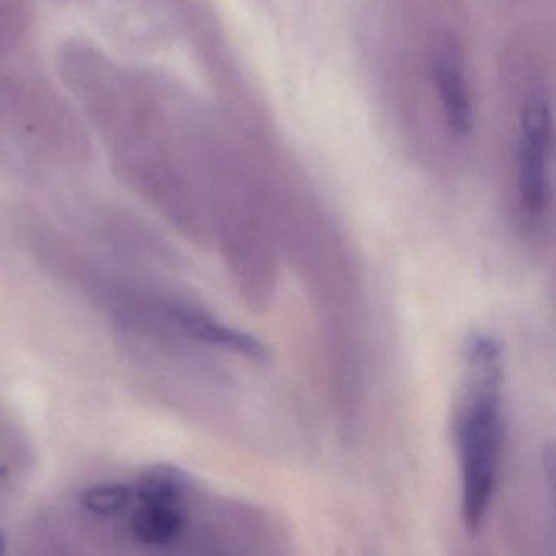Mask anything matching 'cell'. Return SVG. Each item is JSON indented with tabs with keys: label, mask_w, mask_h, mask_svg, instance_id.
Segmentation results:
<instances>
[{
	"label": "cell",
	"mask_w": 556,
	"mask_h": 556,
	"mask_svg": "<svg viewBox=\"0 0 556 556\" xmlns=\"http://www.w3.org/2000/svg\"><path fill=\"white\" fill-rule=\"evenodd\" d=\"M503 346L493 334L468 337L454 415L462 526L477 535L500 478L504 434Z\"/></svg>",
	"instance_id": "1"
},
{
	"label": "cell",
	"mask_w": 556,
	"mask_h": 556,
	"mask_svg": "<svg viewBox=\"0 0 556 556\" xmlns=\"http://www.w3.org/2000/svg\"><path fill=\"white\" fill-rule=\"evenodd\" d=\"M519 152V193L526 211L540 214L552 198V105L545 90L535 89L523 103Z\"/></svg>",
	"instance_id": "2"
},
{
	"label": "cell",
	"mask_w": 556,
	"mask_h": 556,
	"mask_svg": "<svg viewBox=\"0 0 556 556\" xmlns=\"http://www.w3.org/2000/svg\"><path fill=\"white\" fill-rule=\"evenodd\" d=\"M129 526L142 545L155 548L172 545L187 527L185 504L139 503Z\"/></svg>",
	"instance_id": "3"
},
{
	"label": "cell",
	"mask_w": 556,
	"mask_h": 556,
	"mask_svg": "<svg viewBox=\"0 0 556 556\" xmlns=\"http://www.w3.org/2000/svg\"><path fill=\"white\" fill-rule=\"evenodd\" d=\"M178 324L184 327L190 337L203 341V343L213 344V346L223 348V350L232 351L240 356L249 357L253 361H265L268 357L265 344L253 338L245 331L236 330L219 324L213 317L194 312H184L178 315Z\"/></svg>",
	"instance_id": "4"
},
{
	"label": "cell",
	"mask_w": 556,
	"mask_h": 556,
	"mask_svg": "<svg viewBox=\"0 0 556 556\" xmlns=\"http://www.w3.org/2000/svg\"><path fill=\"white\" fill-rule=\"evenodd\" d=\"M432 79L441 97L445 122L451 131L458 136L470 135L473 128V110L460 70L448 61H438L432 70Z\"/></svg>",
	"instance_id": "5"
},
{
	"label": "cell",
	"mask_w": 556,
	"mask_h": 556,
	"mask_svg": "<svg viewBox=\"0 0 556 556\" xmlns=\"http://www.w3.org/2000/svg\"><path fill=\"white\" fill-rule=\"evenodd\" d=\"M139 503L185 504L193 491V480L175 465L146 468L135 486Z\"/></svg>",
	"instance_id": "6"
},
{
	"label": "cell",
	"mask_w": 556,
	"mask_h": 556,
	"mask_svg": "<svg viewBox=\"0 0 556 556\" xmlns=\"http://www.w3.org/2000/svg\"><path fill=\"white\" fill-rule=\"evenodd\" d=\"M136 501L135 486L119 483H102L90 486L83 496L89 513L99 517H116L128 510Z\"/></svg>",
	"instance_id": "7"
},
{
	"label": "cell",
	"mask_w": 556,
	"mask_h": 556,
	"mask_svg": "<svg viewBox=\"0 0 556 556\" xmlns=\"http://www.w3.org/2000/svg\"><path fill=\"white\" fill-rule=\"evenodd\" d=\"M5 552V535L2 533V530H0V553Z\"/></svg>",
	"instance_id": "8"
}]
</instances>
